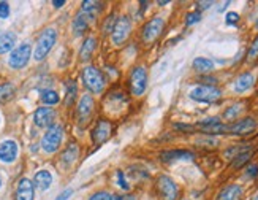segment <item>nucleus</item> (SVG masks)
<instances>
[{"label": "nucleus", "instance_id": "obj_7", "mask_svg": "<svg viewBox=\"0 0 258 200\" xmlns=\"http://www.w3.org/2000/svg\"><path fill=\"white\" fill-rule=\"evenodd\" d=\"M132 34V20L128 16H119L114 24V29L111 32V42L114 46L121 48L125 44Z\"/></svg>", "mask_w": 258, "mask_h": 200}, {"label": "nucleus", "instance_id": "obj_23", "mask_svg": "<svg viewBox=\"0 0 258 200\" xmlns=\"http://www.w3.org/2000/svg\"><path fill=\"white\" fill-rule=\"evenodd\" d=\"M52 184V175L48 170H38L33 176V186L40 190H46L49 189V186Z\"/></svg>", "mask_w": 258, "mask_h": 200}, {"label": "nucleus", "instance_id": "obj_44", "mask_svg": "<svg viewBox=\"0 0 258 200\" xmlns=\"http://www.w3.org/2000/svg\"><path fill=\"white\" fill-rule=\"evenodd\" d=\"M52 5L56 6V8H60V6H63V5H65V0H54V2H52Z\"/></svg>", "mask_w": 258, "mask_h": 200}, {"label": "nucleus", "instance_id": "obj_32", "mask_svg": "<svg viewBox=\"0 0 258 200\" xmlns=\"http://www.w3.org/2000/svg\"><path fill=\"white\" fill-rule=\"evenodd\" d=\"M116 178H117V186L121 190H124V192H128L130 190V183L127 181V175H125V172L122 170H117L116 172Z\"/></svg>", "mask_w": 258, "mask_h": 200}, {"label": "nucleus", "instance_id": "obj_41", "mask_svg": "<svg viewBox=\"0 0 258 200\" xmlns=\"http://www.w3.org/2000/svg\"><path fill=\"white\" fill-rule=\"evenodd\" d=\"M114 200H138V198L133 194H121V196H114Z\"/></svg>", "mask_w": 258, "mask_h": 200}, {"label": "nucleus", "instance_id": "obj_34", "mask_svg": "<svg viewBox=\"0 0 258 200\" xmlns=\"http://www.w3.org/2000/svg\"><path fill=\"white\" fill-rule=\"evenodd\" d=\"M116 21H117L116 14H111V16H108V18H106L105 22H103V27H101V32H103V35H108V34H111V32H113Z\"/></svg>", "mask_w": 258, "mask_h": 200}, {"label": "nucleus", "instance_id": "obj_6", "mask_svg": "<svg viewBox=\"0 0 258 200\" xmlns=\"http://www.w3.org/2000/svg\"><path fill=\"white\" fill-rule=\"evenodd\" d=\"M220 97H222V89L219 86L201 84L190 90V98L200 104H214Z\"/></svg>", "mask_w": 258, "mask_h": 200}, {"label": "nucleus", "instance_id": "obj_3", "mask_svg": "<svg viewBox=\"0 0 258 200\" xmlns=\"http://www.w3.org/2000/svg\"><path fill=\"white\" fill-rule=\"evenodd\" d=\"M57 42V32L56 29H44L40 35L38 42H36V46H35V51H33V58L35 60H43L48 54L51 52L52 46L56 44Z\"/></svg>", "mask_w": 258, "mask_h": 200}, {"label": "nucleus", "instance_id": "obj_12", "mask_svg": "<svg viewBox=\"0 0 258 200\" xmlns=\"http://www.w3.org/2000/svg\"><path fill=\"white\" fill-rule=\"evenodd\" d=\"M30 56H32V46L29 43H22L11 51L8 64H10L11 68L19 70V68H24L27 64H29Z\"/></svg>", "mask_w": 258, "mask_h": 200}, {"label": "nucleus", "instance_id": "obj_29", "mask_svg": "<svg viewBox=\"0 0 258 200\" xmlns=\"http://www.w3.org/2000/svg\"><path fill=\"white\" fill-rule=\"evenodd\" d=\"M67 92H65V105L70 106L75 104V100H76V96H78V86H76V81H68L67 86Z\"/></svg>", "mask_w": 258, "mask_h": 200}, {"label": "nucleus", "instance_id": "obj_15", "mask_svg": "<svg viewBox=\"0 0 258 200\" xmlns=\"http://www.w3.org/2000/svg\"><path fill=\"white\" fill-rule=\"evenodd\" d=\"M159 159L165 164L179 162V160H193L195 159V152L190 150H167L160 152Z\"/></svg>", "mask_w": 258, "mask_h": 200}, {"label": "nucleus", "instance_id": "obj_39", "mask_svg": "<svg viewBox=\"0 0 258 200\" xmlns=\"http://www.w3.org/2000/svg\"><path fill=\"white\" fill-rule=\"evenodd\" d=\"M8 16H10V5L8 2H0V18L6 20Z\"/></svg>", "mask_w": 258, "mask_h": 200}, {"label": "nucleus", "instance_id": "obj_19", "mask_svg": "<svg viewBox=\"0 0 258 200\" xmlns=\"http://www.w3.org/2000/svg\"><path fill=\"white\" fill-rule=\"evenodd\" d=\"M98 48V40L95 37H87L84 38L81 44V50H79V60L81 62H89L94 56V52Z\"/></svg>", "mask_w": 258, "mask_h": 200}, {"label": "nucleus", "instance_id": "obj_46", "mask_svg": "<svg viewBox=\"0 0 258 200\" xmlns=\"http://www.w3.org/2000/svg\"><path fill=\"white\" fill-rule=\"evenodd\" d=\"M255 27H257V29H258V20H257V22H255Z\"/></svg>", "mask_w": 258, "mask_h": 200}, {"label": "nucleus", "instance_id": "obj_4", "mask_svg": "<svg viewBox=\"0 0 258 200\" xmlns=\"http://www.w3.org/2000/svg\"><path fill=\"white\" fill-rule=\"evenodd\" d=\"M163 30H165V20H163V18H159V16L152 18V20L147 21L143 26V29H141L143 43L147 44V46L152 44V43H155L162 37Z\"/></svg>", "mask_w": 258, "mask_h": 200}, {"label": "nucleus", "instance_id": "obj_8", "mask_svg": "<svg viewBox=\"0 0 258 200\" xmlns=\"http://www.w3.org/2000/svg\"><path fill=\"white\" fill-rule=\"evenodd\" d=\"M63 140V127L60 124H54L52 127H49L46 134L41 138V148L46 152H56Z\"/></svg>", "mask_w": 258, "mask_h": 200}, {"label": "nucleus", "instance_id": "obj_28", "mask_svg": "<svg viewBox=\"0 0 258 200\" xmlns=\"http://www.w3.org/2000/svg\"><path fill=\"white\" fill-rule=\"evenodd\" d=\"M16 88L11 83H3L0 84V104H6L14 97Z\"/></svg>", "mask_w": 258, "mask_h": 200}, {"label": "nucleus", "instance_id": "obj_43", "mask_svg": "<svg viewBox=\"0 0 258 200\" xmlns=\"http://www.w3.org/2000/svg\"><path fill=\"white\" fill-rule=\"evenodd\" d=\"M197 5H198V6H201L200 10H208L209 6H213V5H214V2H198Z\"/></svg>", "mask_w": 258, "mask_h": 200}, {"label": "nucleus", "instance_id": "obj_16", "mask_svg": "<svg viewBox=\"0 0 258 200\" xmlns=\"http://www.w3.org/2000/svg\"><path fill=\"white\" fill-rule=\"evenodd\" d=\"M35 198V186L29 178H21L16 184L14 200H33Z\"/></svg>", "mask_w": 258, "mask_h": 200}, {"label": "nucleus", "instance_id": "obj_33", "mask_svg": "<svg viewBox=\"0 0 258 200\" xmlns=\"http://www.w3.org/2000/svg\"><path fill=\"white\" fill-rule=\"evenodd\" d=\"M246 59L247 62H255L258 59V37H255V40L251 43V46H249Z\"/></svg>", "mask_w": 258, "mask_h": 200}, {"label": "nucleus", "instance_id": "obj_22", "mask_svg": "<svg viewBox=\"0 0 258 200\" xmlns=\"http://www.w3.org/2000/svg\"><path fill=\"white\" fill-rule=\"evenodd\" d=\"M92 21L89 18L84 14V13H78L75 16V20H73V24H71V29H73V34H75V37H81V35H84L87 30H89V24Z\"/></svg>", "mask_w": 258, "mask_h": 200}, {"label": "nucleus", "instance_id": "obj_9", "mask_svg": "<svg viewBox=\"0 0 258 200\" xmlns=\"http://www.w3.org/2000/svg\"><path fill=\"white\" fill-rule=\"evenodd\" d=\"M94 113H95V100L90 94H84L78 102V106H76V120H78V124L81 127H86L90 120L94 118Z\"/></svg>", "mask_w": 258, "mask_h": 200}, {"label": "nucleus", "instance_id": "obj_35", "mask_svg": "<svg viewBox=\"0 0 258 200\" xmlns=\"http://www.w3.org/2000/svg\"><path fill=\"white\" fill-rule=\"evenodd\" d=\"M89 200H114V194H111L109 190H97L89 197Z\"/></svg>", "mask_w": 258, "mask_h": 200}, {"label": "nucleus", "instance_id": "obj_21", "mask_svg": "<svg viewBox=\"0 0 258 200\" xmlns=\"http://www.w3.org/2000/svg\"><path fill=\"white\" fill-rule=\"evenodd\" d=\"M101 12H103V4H101V2H94V0H86V2L81 4V13H84L92 22L97 21V18L100 16Z\"/></svg>", "mask_w": 258, "mask_h": 200}, {"label": "nucleus", "instance_id": "obj_37", "mask_svg": "<svg viewBox=\"0 0 258 200\" xmlns=\"http://www.w3.org/2000/svg\"><path fill=\"white\" fill-rule=\"evenodd\" d=\"M201 21V12L195 10V12H190L186 14V26H193Z\"/></svg>", "mask_w": 258, "mask_h": 200}, {"label": "nucleus", "instance_id": "obj_2", "mask_svg": "<svg viewBox=\"0 0 258 200\" xmlns=\"http://www.w3.org/2000/svg\"><path fill=\"white\" fill-rule=\"evenodd\" d=\"M147 83H149L147 70L143 66L133 67L130 75H128V89H130V94L135 97H141L146 92Z\"/></svg>", "mask_w": 258, "mask_h": 200}, {"label": "nucleus", "instance_id": "obj_24", "mask_svg": "<svg viewBox=\"0 0 258 200\" xmlns=\"http://www.w3.org/2000/svg\"><path fill=\"white\" fill-rule=\"evenodd\" d=\"M192 67H193V70L197 72V74L208 75L214 70V62L211 59H208V58H197L195 60H193Z\"/></svg>", "mask_w": 258, "mask_h": 200}, {"label": "nucleus", "instance_id": "obj_5", "mask_svg": "<svg viewBox=\"0 0 258 200\" xmlns=\"http://www.w3.org/2000/svg\"><path fill=\"white\" fill-rule=\"evenodd\" d=\"M155 192H157L160 200H178L179 186L171 176L160 175L155 180Z\"/></svg>", "mask_w": 258, "mask_h": 200}, {"label": "nucleus", "instance_id": "obj_27", "mask_svg": "<svg viewBox=\"0 0 258 200\" xmlns=\"http://www.w3.org/2000/svg\"><path fill=\"white\" fill-rule=\"evenodd\" d=\"M251 159H252V151L251 150H243L241 152H238L236 156L232 158V167L233 168H241V167L247 166Z\"/></svg>", "mask_w": 258, "mask_h": 200}, {"label": "nucleus", "instance_id": "obj_30", "mask_svg": "<svg viewBox=\"0 0 258 200\" xmlns=\"http://www.w3.org/2000/svg\"><path fill=\"white\" fill-rule=\"evenodd\" d=\"M241 112H243V105L241 104H235V105L228 106L227 110H225L224 120H227V121H235L236 118L241 114Z\"/></svg>", "mask_w": 258, "mask_h": 200}, {"label": "nucleus", "instance_id": "obj_20", "mask_svg": "<svg viewBox=\"0 0 258 200\" xmlns=\"http://www.w3.org/2000/svg\"><path fill=\"white\" fill-rule=\"evenodd\" d=\"M254 84H255V76H254V74H252V72H244V74H241V75H239L235 80L233 89H235V92L243 94V92H246V90L251 89Z\"/></svg>", "mask_w": 258, "mask_h": 200}, {"label": "nucleus", "instance_id": "obj_13", "mask_svg": "<svg viewBox=\"0 0 258 200\" xmlns=\"http://www.w3.org/2000/svg\"><path fill=\"white\" fill-rule=\"evenodd\" d=\"M197 129L208 135H222L227 134L228 124L220 122L219 118H208V120H203L197 124Z\"/></svg>", "mask_w": 258, "mask_h": 200}, {"label": "nucleus", "instance_id": "obj_1", "mask_svg": "<svg viewBox=\"0 0 258 200\" xmlns=\"http://www.w3.org/2000/svg\"><path fill=\"white\" fill-rule=\"evenodd\" d=\"M81 80L84 88L92 94H101L106 88L105 74L95 66H86L81 72Z\"/></svg>", "mask_w": 258, "mask_h": 200}, {"label": "nucleus", "instance_id": "obj_14", "mask_svg": "<svg viewBox=\"0 0 258 200\" xmlns=\"http://www.w3.org/2000/svg\"><path fill=\"white\" fill-rule=\"evenodd\" d=\"M56 121V112L51 106H40L33 113V122L36 127H52Z\"/></svg>", "mask_w": 258, "mask_h": 200}, {"label": "nucleus", "instance_id": "obj_25", "mask_svg": "<svg viewBox=\"0 0 258 200\" xmlns=\"http://www.w3.org/2000/svg\"><path fill=\"white\" fill-rule=\"evenodd\" d=\"M16 44V35L14 34H2L0 35V54H5L8 51H13Z\"/></svg>", "mask_w": 258, "mask_h": 200}, {"label": "nucleus", "instance_id": "obj_10", "mask_svg": "<svg viewBox=\"0 0 258 200\" xmlns=\"http://www.w3.org/2000/svg\"><path fill=\"white\" fill-rule=\"evenodd\" d=\"M114 132V126L109 120H98L94 126V129L90 132V137H92V143L95 144V146H101L103 143H106L109 138H111V135Z\"/></svg>", "mask_w": 258, "mask_h": 200}, {"label": "nucleus", "instance_id": "obj_36", "mask_svg": "<svg viewBox=\"0 0 258 200\" xmlns=\"http://www.w3.org/2000/svg\"><path fill=\"white\" fill-rule=\"evenodd\" d=\"M244 174H246V178H249V180H255V178H258V164H255V162L247 164Z\"/></svg>", "mask_w": 258, "mask_h": 200}, {"label": "nucleus", "instance_id": "obj_11", "mask_svg": "<svg viewBox=\"0 0 258 200\" xmlns=\"http://www.w3.org/2000/svg\"><path fill=\"white\" fill-rule=\"evenodd\" d=\"M258 122L254 118H243V120H238L236 122H230L228 124V130L227 134L235 135V137H247L257 130Z\"/></svg>", "mask_w": 258, "mask_h": 200}, {"label": "nucleus", "instance_id": "obj_47", "mask_svg": "<svg viewBox=\"0 0 258 200\" xmlns=\"http://www.w3.org/2000/svg\"><path fill=\"white\" fill-rule=\"evenodd\" d=\"M0 186H2V178H0Z\"/></svg>", "mask_w": 258, "mask_h": 200}, {"label": "nucleus", "instance_id": "obj_26", "mask_svg": "<svg viewBox=\"0 0 258 200\" xmlns=\"http://www.w3.org/2000/svg\"><path fill=\"white\" fill-rule=\"evenodd\" d=\"M78 154H79V146L76 143H70L67 150L62 154V162L65 164V166H71V164L78 159Z\"/></svg>", "mask_w": 258, "mask_h": 200}, {"label": "nucleus", "instance_id": "obj_40", "mask_svg": "<svg viewBox=\"0 0 258 200\" xmlns=\"http://www.w3.org/2000/svg\"><path fill=\"white\" fill-rule=\"evenodd\" d=\"M176 130H184V132H192V130H195V127L190 126V124H182V122H176L173 126Z\"/></svg>", "mask_w": 258, "mask_h": 200}, {"label": "nucleus", "instance_id": "obj_17", "mask_svg": "<svg viewBox=\"0 0 258 200\" xmlns=\"http://www.w3.org/2000/svg\"><path fill=\"white\" fill-rule=\"evenodd\" d=\"M244 189L239 184H227L219 190L216 200H241Z\"/></svg>", "mask_w": 258, "mask_h": 200}, {"label": "nucleus", "instance_id": "obj_31", "mask_svg": "<svg viewBox=\"0 0 258 200\" xmlns=\"http://www.w3.org/2000/svg\"><path fill=\"white\" fill-rule=\"evenodd\" d=\"M41 100H43V104L46 105H56L59 104V94L56 92V90H52V89H48V90H43L41 92Z\"/></svg>", "mask_w": 258, "mask_h": 200}, {"label": "nucleus", "instance_id": "obj_18", "mask_svg": "<svg viewBox=\"0 0 258 200\" xmlns=\"http://www.w3.org/2000/svg\"><path fill=\"white\" fill-rule=\"evenodd\" d=\"M17 156V143L13 140H5L0 143V160L10 164Z\"/></svg>", "mask_w": 258, "mask_h": 200}, {"label": "nucleus", "instance_id": "obj_45", "mask_svg": "<svg viewBox=\"0 0 258 200\" xmlns=\"http://www.w3.org/2000/svg\"><path fill=\"white\" fill-rule=\"evenodd\" d=\"M165 5H168L167 0H162V2H159V6H165Z\"/></svg>", "mask_w": 258, "mask_h": 200}, {"label": "nucleus", "instance_id": "obj_48", "mask_svg": "<svg viewBox=\"0 0 258 200\" xmlns=\"http://www.w3.org/2000/svg\"><path fill=\"white\" fill-rule=\"evenodd\" d=\"M254 200H258V196H257V197H255V198H254Z\"/></svg>", "mask_w": 258, "mask_h": 200}, {"label": "nucleus", "instance_id": "obj_42", "mask_svg": "<svg viewBox=\"0 0 258 200\" xmlns=\"http://www.w3.org/2000/svg\"><path fill=\"white\" fill-rule=\"evenodd\" d=\"M71 194H73V190H71V189H67V190H63V192H62L56 200H68V198L71 197Z\"/></svg>", "mask_w": 258, "mask_h": 200}, {"label": "nucleus", "instance_id": "obj_38", "mask_svg": "<svg viewBox=\"0 0 258 200\" xmlns=\"http://www.w3.org/2000/svg\"><path fill=\"white\" fill-rule=\"evenodd\" d=\"M225 22H227V26H238V22H239V14H238L236 12H230V13H227V16H225Z\"/></svg>", "mask_w": 258, "mask_h": 200}]
</instances>
